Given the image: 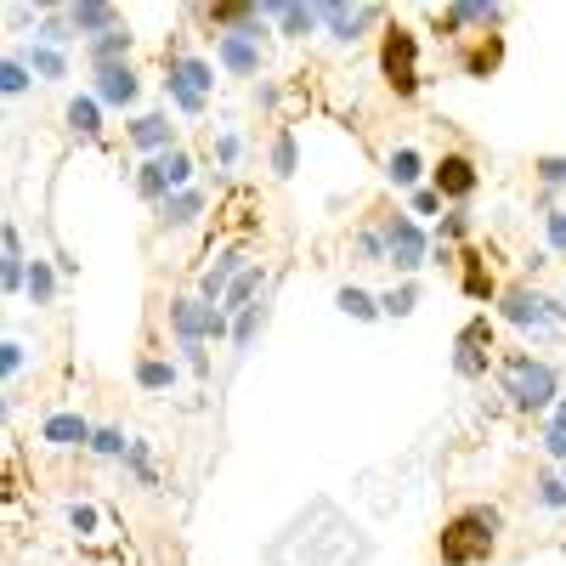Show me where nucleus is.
<instances>
[{
  "mask_svg": "<svg viewBox=\"0 0 566 566\" xmlns=\"http://www.w3.org/2000/svg\"><path fill=\"white\" fill-rule=\"evenodd\" d=\"M23 295H29V306H52L57 301V255L52 261H45V255L29 261V290Z\"/></svg>",
  "mask_w": 566,
  "mask_h": 566,
  "instance_id": "nucleus-24",
  "label": "nucleus"
},
{
  "mask_svg": "<svg viewBox=\"0 0 566 566\" xmlns=\"http://www.w3.org/2000/svg\"><path fill=\"white\" fill-rule=\"evenodd\" d=\"M533 170H538V181H544V187H566V159H560V154H544Z\"/></svg>",
  "mask_w": 566,
  "mask_h": 566,
  "instance_id": "nucleus-46",
  "label": "nucleus"
},
{
  "mask_svg": "<svg viewBox=\"0 0 566 566\" xmlns=\"http://www.w3.org/2000/svg\"><path fill=\"white\" fill-rule=\"evenodd\" d=\"M130 45H136V34H130V29H114V34H103V40H91L85 57H91V69H119V63L130 57Z\"/></svg>",
  "mask_w": 566,
  "mask_h": 566,
  "instance_id": "nucleus-22",
  "label": "nucleus"
},
{
  "mask_svg": "<svg viewBox=\"0 0 566 566\" xmlns=\"http://www.w3.org/2000/svg\"><path fill=\"white\" fill-rule=\"evenodd\" d=\"M91 97H97L103 108H136L142 80H136L130 63H119V69H97V85H91Z\"/></svg>",
  "mask_w": 566,
  "mask_h": 566,
  "instance_id": "nucleus-15",
  "label": "nucleus"
},
{
  "mask_svg": "<svg viewBox=\"0 0 566 566\" xmlns=\"http://www.w3.org/2000/svg\"><path fill=\"white\" fill-rule=\"evenodd\" d=\"M533 488H538V504H544V510H566V482H560V476H549V470H544Z\"/></svg>",
  "mask_w": 566,
  "mask_h": 566,
  "instance_id": "nucleus-42",
  "label": "nucleus"
},
{
  "mask_svg": "<svg viewBox=\"0 0 566 566\" xmlns=\"http://www.w3.org/2000/svg\"><path fill=\"white\" fill-rule=\"evenodd\" d=\"M261 328H266V301H255L250 312H239V317H232V346H239V352H250Z\"/></svg>",
  "mask_w": 566,
  "mask_h": 566,
  "instance_id": "nucleus-32",
  "label": "nucleus"
},
{
  "mask_svg": "<svg viewBox=\"0 0 566 566\" xmlns=\"http://www.w3.org/2000/svg\"><path fill=\"white\" fill-rule=\"evenodd\" d=\"M261 295H266V266L255 261V266H250V272H244L239 283H232V290H227L221 312H227V317H239V312H250V306H255Z\"/></svg>",
  "mask_w": 566,
  "mask_h": 566,
  "instance_id": "nucleus-21",
  "label": "nucleus"
},
{
  "mask_svg": "<svg viewBox=\"0 0 566 566\" xmlns=\"http://www.w3.org/2000/svg\"><path fill=\"white\" fill-rule=\"evenodd\" d=\"M544 453L566 464V397L555 402V413H549V424H544Z\"/></svg>",
  "mask_w": 566,
  "mask_h": 566,
  "instance_id": "nucleus-35",
  "label": "nucleus"
},
{
  "mask_svg": "<svg viewBox=\"0 0 566 566\" xmlns=\"http://www.w3.org/2000/svg\"><path fill=\"white\" fill-rule=\"evenodd\" d=\"M408 210H413V221H419V216H442V193H437V187H413Z\"/></svg>",
  "mask_w": 566,
  "mask_h": 566,
  "instance_id": "nucleus-43",
  "label": "nucleus"
},
{
  "mask_svg": "<svg viewBox=\"0 0 566 566\" xmlns=\"http://www.w3.org/2000/svg\"><path fill=\"white\" fill-rule=\"evenodd\" d=\"M170 328H176V340L181 346H205V340H232V317L199 295H181L170 301Z\"/></svg>",
  "mask_w": 566,
  "mask_h": 566,
  "instance_id": "nucleus-7",
  "label": "nucleus"
},
{
  "mask_svg": "<svg viewBox=\"0 0 566 566\" xmlns=\"http://www.w3.org/2000/svg\"><path fill=\"white\" fill-rule=\"evenodd\" d=\"M295 130H277L272 136V176H295Z\"/></svg>",
  "mask_w": 566,
  "mask_h": 566,
  "instance_id": "nucleus-36",
  "label": "nucleus"
},
{
  "mask_svg": "<svg viewBox=\"0 0 566 566\" xmlns=\"http://www.w3.org/2000/svg\"><path fill=\"white\" fill-rule=\"evenodd\" d=\"M91 453H103V459H125V453H130V442L114 431V424H103V431L91 437Z\"/></svg>",
  "mask_w": 566,
  "mask_h": 566,
  "instance_id": "nucleus-40",
  "label": "nucleus"
},
{
  "mask_svg": "<svg viewBox=\"0 0 566 566\" xmlns=\"http://www.w3.org/2000/svg\"><path fill=\"white\" fill-rule=\"evenodd\" d=\"M499 386H504L510 408L544 413V408H555V397H560V374H555V363H544V357H533V352H510V357L499 363Z\"/></svg>",
  "mask_w": 566,
  "mask_h": 566,
  "instance_id": "nucleus-3",
  "label": "nucleus"
},
{
  "mask_svg": "<svg viewBox=\"0 0 566 566\" xmlns=\"http://www.w3.org/2000/svg\"><path fill=\"white\" fill-rule=\"evenodd\" d=\"M448 239H470V210H464V205H453V210L442 216V244H448Z\"/></svg>",
  "mask_w": 566,
  "mask_h": 566,
  "instance_id": "nucleus-45",
  "label": "nucleus"
},
{
  "mask_svg": "<svg viewBox=\"0 0 566 566\" xmlns=\"http://www.w3.org/2000/svg\"><path fill=\"white\" fill-rule=\"evenodd\" d=\"M386 176H391V187H419V176H424V154L419 148H391V159H386Z\"/></svg>",
  "mask_w": 566,
  "mask_h": 566,
  "instance_id": "nucleus-25",
  "label": "nucleus"
},
{
  "mask_svg": "<svg viewBox=\"0 0 566 566\" xmlns=\"http://www.w3.org/2000/svg\"><path fill=\"white\" fill-rule=\"evenodd\" d=\"M488 363H493V323L470 317L459 328V340H453V374H459V380H482Z\"/></svg>",
  "mask_w": 566,
  "mask_h": 566,
  "instance_id": "nucleus-9",
  "label": "nucleus"
},
{
  "mask_svg": "<svg viewBox=\"0 0 566 566\" xmlns=\"http://www.w3.org/2000/svg\"><path fill=\"white\" fill-rule=\"evenodd\" d=\"M431 187H437L448 205H464L482 187V170H476V159H470V154H442L431 165Z\"/></svg>",
  "mask_w": 566,
  "mask_h": 566,
  "instance_id": "nucleus-10",
  "label": "nucleus"
},
{
  "mask_svg": "<svg viewBox=\"0 0 566 566\" xmlns=\"http://www.w3.org/2000/svg\"><path fill=\"white\" fill-rule=\"evenodd\" d=\"M29 63L23 57H7V63H0V91H7V97H23V91H29Z\"/></svg>",
  "mask_w": 566,
  "mask_h": 566,
  "instance_id": "nucleus-37",
  "label": "nucleus"
},
{
  "mask_svg": "<svg viewBox=\"0 0 566 566\" xmlns=\"http://www.w3.org/2000/svg\"><path fill=\"white\" fill-rule=\"evenodd\" d=\"M499 527H504V515H499L493 504H470V510H459L453 522L442 527V538H437L442 566H482V560H493V549H499Z\"/></svg>",
  "mask_w": 566,
  "mask_h": 566,
  "instance_id": "nucleus-2",
  "label": "nucleus"
},
{
  "mask_svg": "<svg viewBox=\"0 0 566 566\" xmlns=\"http://www.w3.org/2000/svg\"><path fill=\"white\" fill-rule=\"evenodd\" d=\"M69 125H74V136H103V103L97 97H74L69 103Z\"/></svg>",
  "mask_w": 566,
  "mask_h": 566,
  "instance_id": "nucleus-31",
  "label": "nucleus"
},
{
  "mask_svg": "<svg viewBox=\"0 0 566 566\" xmlns=\"http://www.w3.org/2000/svg\"><path fill=\"white\" fill-rule=\"evenodd\" d=\"M125 470L136 476V488H154V464H148V442H130L125 453Z\"/></svg>",
  "mask_w": 566,
  "mask_h": 566,
  "instance_id": "nucleus-39",
  "label": "nucleus"
},
{
  "mask_svg": "<svg viewBox=\"0 0 566 566\" xmlns=\"http://www.w3.org/2000/svg\"><path fill=\"white\" fill-rule=\"evenodd\" d=\"M317 12H323V29L335 34L340 45H352L368 23H380V7H368V0H357V7L352 0H317Z\"/></svg>",
  "mask_w": 566,
  "mask_h": 566,
  "instance_id": "nucleus-12",
  "label": "nucleus"
},
{
  "mask_svg": "<svg viewBox=\"0 0 566 566\" xmlns=\"http://www.w3.org/2000/svg\"><path fill=\"white\" fill-rule=\"evenodd\" d=\"M69 527L85 538V533H97V510H91V504H69Z\"/></svg>",
  "mask_w": 566,
  "mask_h": 566,
  "instance_id": "nucleus-47",
  "label": "nucleus"
},
{
  "mask_svg": "<svg viewBox=\"0 0 566 566\" xmlns=\"http://www.w3.org/2000/svg\"><path fill=\"white\" fill-rule=\"evenodd\" d=\"M335 306H340L346 317H357V323H374V317H386V312H380V295L357 290V283H346V290L335 295Z\"/></svg>",
  "mask_w": 566,
  "mask_h": 566,
  "instance_id": "nucleus-27",
  "label": "nucleus"
},
{
  "mask_svg": "<svg viewBox=\"0 0 566 566\" xmlns=\"http://www.w3.org/2000/svg\"><path fill=\"white\" fill-rule=\"evenodd\" d=\"M199 216H205V193H199V187H181V193H170L159 205V221L165 227H193Z\"/></svg>",
  "mask_w": 566,
  "mask_h": 566,
  "instance_id": "nucleus-23",
  "label": "nucleus"
},
{
  "mask_svg": "<svg viewBox=\"0 0 566 566\" xmlns=\"http://www.w3.org/2000/svg\"><path fill=\"white\" fill-rule=\"evenodd\" d=\"M74 40V23H69V7H57V12H45L40 23H34V45H57V52H63V45Z\"/></svg>",
  "mask_w": 566,
  "mask_h": 566,
  "instance_id": "nucleus-28",
  "label": "nucleus"
},
{
  "mask_svg": "<svg viewBox=\"0 0 566 566\" xmlns=\"http://www.w3.org/2000/svg\"><path fill=\"white\" fill-rule=\"evenodd\" d=\"M250 266H255V261H250V255H244L239 244H232V250H221V255H216V266H210V272L199 277V301L221 306V301H227V290H232V283H239V277H244Z\"/></svg>",
  "mask_w": 566,
  "mask_h": 566,
  "instance_id": "nucleus-13",
  "label": "nucleus"
},
{
  "mask_svg": "<svg viewBox=\"0 0 566 566\" xmlns=\"http://www.w3.org/2000/svg\"><path fill=\"white\" fill-rule=\"evenodd\" d=\"M187 352V368H193V374H205L210 368V357H205V346H181Z\"/></svg>",
  "mask_w": 566,
  "mask_h": 566,
  "instance_id": "nucleus-49",
  "label": "nucleus"
},
{
  "mask_svg": "<svg viewBox=\"0 0 566 566\" xmlns=\"http://www.w3.org/2000/svg\"><path fill=\"white\" fill-rule=\"evenodd\" d=\"M165 91L181 114H205L210 91H216V69L193 52H176V57H165Z\"/></svg>",
  "mask_w": 566,
  "mask_h": 566,
  "instance_id": "nucleus-5",
  "label": "nucleus"
},
{
  "mask_svg": "<svg viewBox=\"0 0 566 566\" xmlns=\"http://www.w3.org/2000/svg\"><path fill=\"white\" fill-rule=\"evenodd\" d=\"M255 7H261V18L277 23V34H290V40H301V34H312L323 23L317 0H255Z\"/></svg>",
  "mask_w": 566,
  "mask_h": 566,
  "instance_id": "nucleus-14",
  "label": "nucleus"
},
{
  "mask_svg": "<svg viewBox=\"0 0 566 566\" xmlns=\"http://www.w3.org/2000/svg\"><path fill=\"white\" fill-rule=\"evenodd\" d=\"M413 306H419V283H408V277L397 283V290L380 295V312L386 317H413Z\"/></svg>",
  "mask_w": 566,
  "mask_h": 566,
  "instance_id": "nucleus-34",
  "label": "nucleus"
},
{
  "mask_svg": "<svg viewBox=\"0 0 566 566\" xmlns=\"http://www.w3.org/2000/svg\"><path fill=\"white\" fill-rule=\"evenodd\" d=\"M40 437L52 442V448H91V437H97V431H91L80 413H52V419L40 424Z\"/></svg>",
  "mask_w": 566,
  "mask_h": 566,
  "instance_id": "nucleus-19",
  "label": "nucleus"
},
{
  "mask_svg": "<svg viewBox=\"0 0 566 566\" xmlns=\"http://www.w3.org/2000/svg\"><path fill=\"white\" fill-rule=\"evenodd\" d=\"M368 555H374V538L335 499H312L295 522L266 544L272 566H363Z\"/></svg>",
  "mask_w": 566,
  "mask_h": 566,
  "instance_id": "nucleus-1",
  "label": "nucleus"
},
{
  "mask_svg": "<svg viewBox=\"0 0 566 566\" xmlns=\"http://www.w3.org/2000/svg\"><path fill=\"white\" fill-rule=\"evenodd\" d=\"M130 142H136L142 154H154V159H159V154L176 148V125H170L165 114H136V119H130Z\"/></svg>",
  "mask_w": 566,
  "mask_h": 566,
  "instance_id": "nucleus-18",
  "label": "nucleus"
},
{
  "mask_svg": "<svg viewBox=\"0 0 566 566\" xmlns=\"http://www.w3.org/2000/svg\"><path fill=\"white\" fill-rule=\"evenodd\" d=\"M239 154H244V136H239V130H221V142H216V165L232 170V165H239Z\"/></svg>",
  "mask_w": 566,
  "mask_h": 566,
  "instance_id": "nucleus-44",
  "label": "nucleus"
},
{
  "mask_svg": "<svg viewBox=\"0 0 566 566\" xmlns=\"http://www.w3.org/2000/svg\"><path fill=\"white\" fill-rule=\"evenodd\" d=\"M18 368H23V340H7V346H0V374L12 380Z\"/></svg>",
  "mask_w": 566,
  "mask_h": 566,
  "instance_id": "nucleus-48",
  "label": "nucleus"
},
{
  "mask_svg": "<svg viewBox=\"0 0 566 566\" xmlns=\"http://www.w3.org/2000/svg\"><path fill=\"white\" fill-rule=\"evenodd\" d=\"M159 170H165V181H170V193H181V187L193 181V154L170 148V154H159Z\"/></svg>",
  "mask_w": 566,
  "mask_h": 566,
  "instance_id": "nucleus-33",
  "label": "nucleus"
},
{
  "mask_svg": "<svg viewBox=\"0 0 566 566\" xmlns=\"http://www.w3.org/2000/svg\"><path fill=\"white\" fill-rule=\"evenodd\" d=\"M216 63L227 74H239V80L261 74V23L255 29H239V34H216Z\"/></svg>",
  "mask_w": 566,
  "mask_h": 566,
  "instance_id": "nucleus-11",
  "label": "nucleus"
},
{
  "mask_svg": "<svg viewBox=\"0 0 566 566\" xmlns=\"http://www.w3.org/2000/svg\"><path fill=\"white\" fill-rule=\"evenodd\" d=\"M0 250H7V261H0V283H7V295H23L29 290V261L34 255H23V232L7 221L0 227Z\"/></svg>",
  "mask_w": 566,
  "mask_h": 566,
  "instance_id": "nucleus-17",
  "label": "nucleus"
},
{
  "mask_svg": "<svg viewBox=\"0 0 566 566\" xmlns=\"http://www.w3.org/2000/svg\"><path fill=\"white\" fill-rule=\"evenodd\" d=\"M357 261H386V232L380 227H368V232H357Z\"/></svg>",
  "mask_w": 566,
  "mask_h": 566,
  "instance_id": "nucleus-41",
  "label": "nucleus"
},
{
  "mask_svg": "<svg viewBox=\"0 0 566 566\" xmlns=\"http://www.w3.org/2000/svg\"><path fill=\"white\" fill-rule=\"evenodd\" d=\"M380 74L397 97H413L419 91V34L408 23H386L380 34Z\"/></svg>",
  "mask_w": 566,
  "mask_h": 566,
  "instance_id": "nucleus-6",
  "label": "nucleus"
},
{
  "mask_svg": "<svg viewBox=\"0 0 566 566\" xmlns=\"http://www.w3.org/2000/svg\"><path fill=\"white\" fill-rule=\"evenodd\" d=\"M464 295L470 301H499L504 295L499 283H493V272L482 266V255H470V250H464Z\"/></svg>",
  "mask_w": 566,
  "mask_h": 566,
  "instance_id": "nucleus-26",
  "label": "nucleus"
},
{
  "mask_svg": "<svg viewBox=\"0 0 566 566\" xmlns=\"http://www.w3.org/2000/svg\"><path fill=\"white\" fill-rule=\"evenodd\" d=\"M380 232H386V266H397L402 277L431 261V232H424L413 216H386Z\"/></svg>",
  "mask_w": 566,
  "mask_h": 566,
  "instance_id": "nucleus-8",
  "label": "nucleus"
},
{
  "mask_svg": "<svg viewBox=\"0 0 566 566\" xmlns=\"http://www.w3.org/2000/svg\"><path fill=\"white\" fill-rule=\"evenodd\" d=\"M69 23H74V34H85V45L114 34V29H125L119 7H108V0H69Z\"/></svg>",
  "mask_w": 566,
  "mask_h": 566,
  "instance_id": "nucleus-16",
  "label": "nucleus"
},
{
  "mask_svg": "<svg viewBox=\"0 0 566 566\" xmlns=\"http://www.w3.org/2000/svg\"><path fill=\"white\" fill-rule=\"evenodd\" d=\"M136 386H142V391H170V386H176V363L142 357V363H136Z\"/></svg>",
  "mask_w": 566,
  "mask_h": 566,
  "instance_id": "nucleus-30",
  "label": "nucleus"
},
{
  "mask_svg": "<svg viewBox=\"0 0 566 566\" xmlns=\"http://www.w3.org/2000/svg\"><path fill=\"white\" fill-rule=\"evenodd\" d=\"M544 239H549V255H566V210L560 205H544Z\"/></svg>",
  "mask_w": 566,
  "mask_h": 566,
  "instance_id": "nucleus-38",
  "label": "nucleus"
},
{
  "mask_svg": "<svg viewBox=\"0 0 566 566\" xmlns=\"http://www.w3.org/2000/svg\"><path fill=\"white\" fill-rule=\"evenodd\" d=\"M499 63H504V34H482L464 52V80H488V74H499Z\"/></svg>",
  "mask_w": 566,
  "mask_h": 566,
  "instance_id": "nucleus-20",
  "label": "nucleus"
},
{
  "mask_svg": "<svg viewBox=\"0 0 566 566\" xmlns=\"http://www.w3.org/2000/svg\"><path fill=\"white\" fill-rule=\"evenodd\" d=\"M23 63H29L34 80H63V74H69V57L57 52V45H29V57H23Z\"/></svg>",
  "mask_w": 566,
  "mask_h": 566,
  "instance_id": "nucleus-29",
  "label": "nucleus"
},
{
  "mask_svg": "<svg viewBox=\"0 0 566 566\" xmlns=\"http://www.w3.org/2000/svg\"><path fill=\"white\" fill-rule=\"evenodd\" d=\"M499 317L527 328V335H555V328H566V306L544 290H533V283H510V290L499 295Z\"/></svg>",
  "mask_w": 566,
  "mask_h": 566,
  "instance_id": "nucleus-4",
  "label": "nucleus"
}]
</instances>
